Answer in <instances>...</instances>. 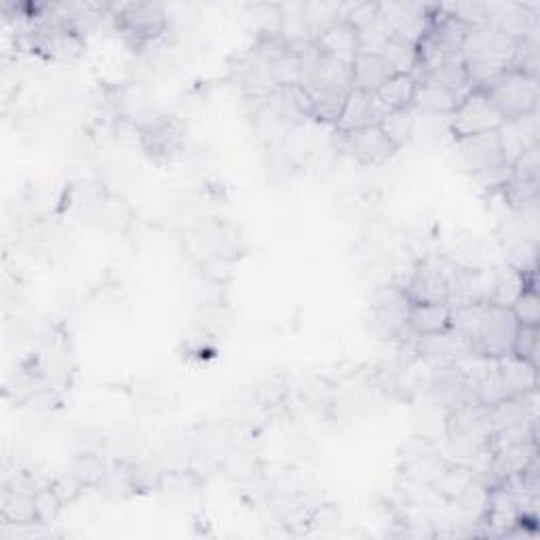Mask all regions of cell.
<instances>
[{
	"instance_id": "obj_1",
	"label": "cell",
	"mask_w": 540,
	"mask_h": 540,
	"mask_svg": "<svg viewBox=\"0 0 540 540\" xmlns=\"http://www.w3.org/2000/svg\"><path fill=\"white\" fill-rule=\"evenodd\" d=\"M517 41L490 24L469 28L462 57L473 89H486L498 74L511 68Z\"/></svg>"
},
{
	"instance_id": "obj_2",
	"label": "cell",
	"mask_w": 540,
	"mask_h": 540,
	"mask_svg": "<svg viewBox=\"0 0 540 540\" xmlns=\"http://www.w3.org/2000/svg\"><path fill=\"white\" fill-rule=\"evenodd\" d=\"M484 91L490 95L500 114H503L505 123L524 119L528 114L538 110L540 102L538 79L524 72H517L513 68H507L503 74H498Z\"/></svg>"
},
{
	"instance_id": "obj_3",
	"label": "cell",
	"mask_w": 540,
	"mask_h": 540,
	"mask_svg": "<svg viewBox=\"0 0 540 540\" xmlns=\"http://www.w3.org/2000/svg\"><path fill=\"white\" fill-rule=\"evenodd\" d=\"M456 262L448 256H424L416 260L414 273L405 285V296L412 304H448L450 277Z\"/></svg>"
},
{
	"instance_id": "obj_4",
	"label": "cell",
	"mask_w": 540,
	"mask_h": 540,
	"mask_svg": "<svg viewBox=\"0 0 540 540\" xmlns=\"http://www.w3.org/2000/svg\"><path fill=\"white\" fill-rule=\"evenodd\" d=\"M503 125V114H500V110L484 89H473L465 100H460L456 110L450 114V131L454 138L492 133Z\"/></svg>"
},
{
	"instance_id": "obj_5",
	"label": "cell",
	"mask_w": 540,
	"mask_h": 540,
	"mask_svg": "<svg viewBox=\"0 0 540 540\" xmlns=\"http://www.w3.org/2000/svg\"><path fill=\"white\" fill-rule=\"evenodd\" d=\"M517 330L519 321L515 319L511 308L488 304L484 319L479 323L477 336L473 340V353L492 359L509 355L513 349Z\"/></svg>"
},
{
	"instance_id": "obj_6",
	"label": "cell",
	"mask_w": 540,
	"mask_h": 540,
	"mask_svg": "<svg viewBox=\"0 0 540 540\" xmlns=\"http://www.w3.org/2000/svg\"><path fill=\"white\" fill-rule=\"evenodd\" d=\"M452 150L462 171H467L471 178L484 176L488 171L507 165L498 131L469 135V138H454Z\"/></svg>"
},
{
	"instance_id": "obj_7",
	"label": "cell",
	"mask_w": 540,
	"mask_h": 540,
	"mask_svg": "<svg viewBox=\"0 0 540 540\" xmlns=\"http://www.w3.org/2000/svg\"><path fill=\"white\" fill-rule=\"evenodd\" d=\"M114 22L133 47H142L161 36L167 28V13L157 3H129L114 13Z\"/></svg>"
},
{
	"instance_id": "obj_8",
	"label": "cell",
	"mask_w": 540,
	"mask_h": 540,
	"mask_svg": "<svg viewBox=\"0 0 540 540\" xmlns=\"http://www.w3.org/2000/svg\"><path fill=\"white\" fill-rule=\"evenodd\" d=\"M338 135H342L344 152L361 167H384L389 161H393L399 152L378 125Z\"/></svg>"
},
{
	"instance_id": "obj_9",
	"label": "cell",
	"mask_w": 540,
	"mask_h": 540,
	"mask_svg": "<svg viewBox=\"0 0 540 540\" xmlns=\"http://www.w3.org/2000/svg\"><path fill=\"white\" fill-rule=\"evenodd\" d=\"M410 304H412L410 298L405 296L401 287H397L395 283L384 285L372 302V321L376 332L389 340L401 338L403 332H410L408 327Z\"/></svg>"
},
{
	"instance_id": "obj_10",
	"label": "cell",
	"mask_w": 540,
	"mask_h": 540,
	"mask_svg": "<svg viewBox=\"0 0 540 540\" xmlns=\"http://www.w3.org/2000/svg\"><path fill=\"white\" fill-rule=\"evenodd\" d=\"M433 5L418 3H378V15L391 36L405 38L414 45L420 43L431 22Z\"/></svg>"
},
{
	"instance_id": "obj_11",
	"label": "cell",
	"mask_w": 540,
	"mask_h": 540,
	"mask_svg": "<svg viewBox=\"0 0 540 540\" xmlns=\"http://www.w3.org/2000/svg\"><path fill=\"white\" fill-rule=\"evenodd\" d=\"M429 391L439 405L448 408V412L462 403L477 401L473 397V389L465 370H462L456 361L435 365L429 378Z\"/></svg>"
},
{
	"instance_id": "obj_12",
	"label": "cell",
	"mask_w": 540,
	"mask_h": 540,
	"mask_svg": "<svg viewBox=\"0 0 540 540\" xmlns=\"http://www.w3.org/2000/svg\"><path fill=\"white\" fill-rule=\"evenodd\" d=\"M140 138L144 150L154 161H169L182 148L184 127L176 117L159 114L140 127Z\"/></svg>"
},
{
	"instance_id": "obj_13",
	"label": "cell",
	"mask_w": 540,
	"mask_h": 540,
	"mask_svg": "<svg viewBox=\"0 0 540 540\" xmlns=\"http://www.w3.org/2000/svg\"><path fill=\"white\" fill-rule=\"evenodd\" d=\"M416 353L420 355V359L439 365V363H454V361L465 359L467 355L473 353V346L467 336L456 332L454 327H448V330L437 332V334L418 336Z\"/></svg>"
},
{
	"instance_id": "obj_14",
	"label": "cell",
	"mask_w": 540,
	"mask_h": 540,
	"mask_svg": "<svg viewBox=\"0 0 540 540\" xmlns=\"http://www.w3.org/2000/svg\"><path fill=\"white\" fill-rule=\"evenodd\" d=\"M315 43L323 55L334 57V60H340L346 64H353L357 60V55L361 53L359 30L353 24L344 22V19H338L336 24L323 30L317 36Z\"/></svg>"
},
{
	"instance_id": "obj_15",
	"label": "cell",
	"mask_w": 540,
	"mask_h": 540,
	"mask_svg": "<svg viewBox=\"0 0 540 540\" xmlns=\"http://www.w3.org/2000/svg\"><path fill=\"white\" fill-rule=\"evenodd\" d=\"M496 361H498V376H500V384H503L505 397L528 395L538 389L536 365L519 359L511 353L505 357H498Z\"/></svg>"
},
{
	"instance_id": "obj_16",
	"label": "cell",
	"mask_w": 540,
	"mask_h": 540,
	"mask_svg": "<svg viewBox=\"0 0 540 540\" xmlns=\"http://www.w3.org/2000/svg\"><path fill=\"white\" fill-rule=\"evenodd\" d=\"M397 72L380 53H359L353 62V85L365 93H376Z\"/></svg>"
},
{
	"instance_id": "obj_17",
	"label": "cell",
	"mask_w": 540,
	"mask_h": 540,
	"mask_svg": "<svg viewBox=\"0 0 540 540\" xmlns=\"http://www.w3.org/2000/svg\"><path fill=\"white\" fill-rule=\"evenodd\" d=\"M420 81H431L446 91H450L452 95H456L458 100H465L473 91L465 62H448V64H439L431 70H424L416 76V83Z\"/></svg>"
},
{
	"instance_id": "obj_18",
	"label": "cell",
	"mask_w": 540,
	"mask_h": 540,
	"mask_svg": "<svg viewBox=\"0 0 540 540\" xmlns=\"http://www.w3.org/2000/svg\"><path fill=\"white\" fill-rule=\"evenodd\" d=\"M452 308L448 304H410L408 327L418 336H429L450 327Z\"/></svg>"
},
{
	"instance_id": "obj_19",
	"label": "cell",
	"mask_w": 540,
	"mask_h": 540,
	"mask_svg": "<svg viewBox=\"0 0 540 540\" xmlns=\"http://www.w3.org/2000/svg\"><path fill=\"white\" fill-rule=\"evenodd\" d=\"M372 106H374V93H365L361 89H353L346 98L340 117L336 121L338 133H353L357 129L370 127L372 123Z\"/></svg>"
},
{
	"instance_id": "obj_20",
	"label": "cell",
	"mask_w": 540,
	"mask_h": 540,
	"mask_svg": "<svg viewBox=\"0 0 540 540\" xmlns=\"http://www.w3.org/2000/svg\"><path fill=\"white\" fill-rule=\"evenodd\" d=\"M458 104L460 100L450 91H446L431 81H420L416 87L412 110L422 112V114H448L450 117Z\"/></svg>"
},
{
	"instance_id": "obj_21",
	"label": "cell",
	"mask_w": 540,
	"mask_h": 540,
	"mask_svg": "<svg viewBox=\"0 0 540 540\" xmlns=\"http://www.w3.org/2000/svg\"><path fill=\"white\" fill-rule=\"evenodd\" d=\"M416 87L418 83L412 74H395L374 95L389 110H412Z\"/></svg>"
},
{
	"instance_id": "obj_22",
	"label": "cell",
	"mask_w": 540,
	"mask_h": 540,
	"mask_svg": "<svg viewBox=\"0 0 540 540\" xmlns=\"http://www.w3.org/2000/svg\"><path fill=\"white\" fill-rule=\"evenodd\" d=\"M397 150L410 146L416 133V119L412 110H391L378 125Z\"/></svg>"
},
{
	"instance_id": "obj_23",
	"label": "cell",
	"mask_w": 540,
	"mask_h": 540,
	"mask_svg": "<svg viewBox=\"0 0 540 540\" xmlns=\"http://www.w3.org/2000/svg\"><path fill=\"white\" fill-rule=\"evenodd\" d=\"M380 55L397 74H414L418 68V45L405 41V38L389 36V41L380 49Z\"/></svg>"
},
{
	"instance_id": "obj_24",
	"label": "cell",
	"mask_w": 540,
	"mask_h": 540,
	"mask_svg": "<svg viewBox=\"0 0 540 540\" xmlns=\"http://www.w3.org/2000/svg\"><path fill=\"white\" fill-rule=\"evenodd\" d=\"M526 277L515 270L513 266H507L505 270H500L496 273V281H494V292H492V300L490 304L496 306H505L511 308L515 304V300L522 296V292L526 289Z\"/></svg>"
},
{
	"instance_id": "obj_25",
	"label": "cell",
	"mask_w": 540,
	"mask_h": 540,
	"mask_svg": "<svg viewBox=\"0 0 540 540\" xmlns=\"http://www.w3.org/2000/svg\"><path fill=\"white\" fill-rule=\"evenodd\" d=\"M538 49H540V41H534V38H522V41H517L513 60H511V68L538 79V70H540V51Z\"/></svg>"
},
{
	"instance_id": "obj_26",
	"label": "cell",
	"mask_w": 540,
	"mask_h": 540,
	"mask_svg": "<svg viewBox=\"0 0 540 540\" xmlns=\"http://www.w3.org/2000/svg\"><path fill=\"white\" fill-rule=\"evenodd\" d=\"M34 505H36L38 524L41 526L55 524L57 517H60V513H62V507H64V503L60 500V496L55 494L51 484L34 490Z\"/></svg>"
},
{
	"instance_id": "obj_27",
	"label": "cell",
	"mask_w": 540,
	"mask_h": 540,
	"mask_svg": "<svg viewBox=\"0 0 540 540\" xmlns=\"http://www.w3.org/2000/svg\"><path fill=\"white\" fill-rule=\"evenodd\" d=\"M439 9L458 19V22L465 24L467 28L488 24L486 3H473V0H467V3H443L439 5Z\"/></svg>"
},
{
	"instance_id": "obj_28",
	"label": "cell",
	"mask_w": 540,
	"mask_h": 540,
	"mask_svg": "<svg viewBox=\"0 0 540 540\" xmlns=\"http://www.w3.org/2000/svg\"><path fill=\"white\" fill-rule=\"evenodd\" d=\"M106 465L104 462L95 456V454H81L79 458L74 460V465L70 469V473L81 481V484L87 486H100V481L106 475Z\"/></svg>"
},
{
	"instance_id": "obj_29",
	"label": "cell",
	"mask_w": 540,
	"mask_h": 540,
	"mask_svg": "<svg viewBox=\"0 0 540 540\" xmlns=\"http://www.w3.org/2000/svg\"><path fill=\"white\" fill-rule=\"evenodd\" d=\"M511 311L519 325H530L538 327L540 325V298H538V289L536 287H526L522 296L515 300L511 306Z\"/></svg>"
},
{
	"instance_id": "obj_30",
	"label": "cell",
	"mask_w": 540,
	"mask_h": 540,
	"mask_svg": "<svg viewBox=\"0 0 540 540\" xmlns=\"http://www.w3.org/2000/svg\"><path fill=\"white\" fill-rule=\"evenodd\" d=\"M511 355L524 359L532 365L538 363V327L530 325H519Z\"/></svg>"
},
{
	"instance_id": "obj_31",
	"label": "cell",
	"mask_w": 540,
	"mask_h": 540,
	"mask_svg": "<svg viewBox=\"0 0 540 540\" xmlns=\"http://www.w3.org/2000/svg\"><path fill=\"white\" fill-rule=\"evenodd\" d=\"M513 178L515 180H532L538 182L540 180V144L530 146L522 157H519L513 165Z\"/></svg>"
},
{
	"instance_id": "obj_32",
	"label": "cell",
	"mask_w": 540,
	"mask_h": 540,
	"mask_svg": "<svg viewBox=\"0 0 540 540\" xmlns=\"http://www.w3.org/2000/svg\"><path fill=\"white\" fill-rule=\"evenodd\" d=\"M51 488L55 490L57 496H60V500H62L64 507H66V505L74 503V500L81 496V492H83L85 486H83L81 481L76 479L72 473H66V475H62V477L53 479V481H51Z\"/></svg>"
}]
</instances>
